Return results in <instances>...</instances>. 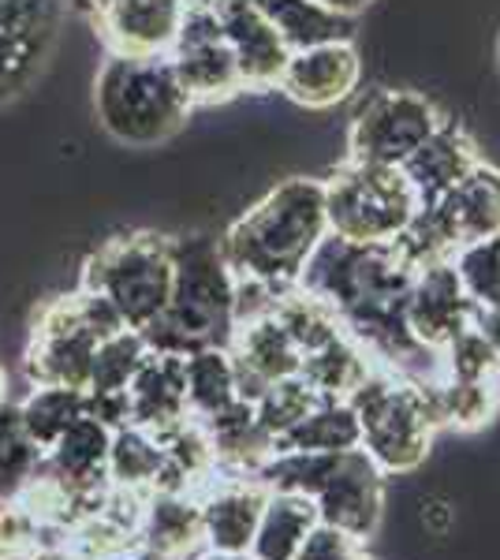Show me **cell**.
<instances>
[{
	"label": "cell",
	"instance_id": "cell-1",
	"mask_svg": "<svg viewBox=\"0 0 500 560\" xmlns=\"http://www.w3.org/2000/svg\"><path fill=\"white\" fill-rule=\"evenodd\" d=\"M325 236V184L317 176H288L229 224L221 250L235 280L280 295L299 284L303 266Z\"/></svg>",
	"mask_w": 500,
	"mask_h": 560
},
{
	"label": "cell",
	"instance_id": "cell-2",
	"mask_svg": "<svg viewBox=\"0 0 500 560\" xmlns=\"http://www.w3.org/2000/svg\"><path fill=\"white\" fill-rule=\"evenodd\" d=\"M232 332L235 277L221 240L209 232L172 236V292L165 311L142 329L147 348L187 359L206 348H229Z\"/></svg>",
	"mask_w": 500,
	"mask_h": 560
},
{
	"label": "cell",
	"instance_id": "cell-3",
	"mask_svg": "<svg viewBox=\"0 0 500 560\" xmlns=\"http://www.w3.org/2000/svg\"><path fill=\"white\" fill-rule=\"evenodd\" d=\"M97 124L124 147H161L187 128L195 102L168 57H108L94 83Z\"/></svg>",
	"mask_w": 500,
	"mask_h": 560
},
{
	"label": "cell",
	"instance_id": "cell-4",
	"mask_svg": "<svg viewBox=\"0 0 500 560\" xmlns=\"http://www.w3.org/2000/svg\"><path fill=\"white\" fill-rule=\"evenodd\" d=\"M127 329L105 295L75 288L53 295L34 311L31 340L23 351V374L31 388H83L90 382L94 351L105 337Z\"/></svg>",
	"mask_w": 500,
	"mask_h": 560
},
{
	"label": "cell",
	"instance_id": "cell-5",
	"mask_svg": "<svg viewBox=\"0 0 500 560\" xmlns=\"http://www.w3.org/2000/svg\"><path fill=\"white\" fill-rule=\"evenodd\" d=\"M348 404L359 419V448H367V456L381 471L411 475L426 464L438 422H433L422 385L404 382L385 366H374L348 396Z\"/></svg>",
	"mask_w": 500,
	"mask_h": 560
},
{
	"label": "cell",
	"instance_id": "cell-6",
	"mask_svg": "<svg viewBox=\"0 0 500 560\" xmlns=\"http://www.w3.org/2000/svg\"><path fill=\"white\" fill-rule=\"evenodd\" d=\"M79 288L105 295L127 329L142 332L168 303L172 236H161V232H127V236L105 240L83 261Z\"/></svg>",
	"mask_w": 500,
	"mask_h": 560
},
{
	"label": "cell",
	"instance_id": "cell-7",
	"mask_svg": "<svg viewBox=\"0 0 500 560\" xmlns=\"http://www.w3.org/2000/svg\"><path fill=\"white\" fill-rule=\"evenodd\" d=\"M497 229H500V165L481 158L452 191L418 206L411 224L399 232L396 250L418 269V266H430V261L452 258L460 247L493 236Z\"/></svg>",
	"mask_w": 500,
	"mask_h": 560
},
{
	"label": "cell",
	"instance_id": "cell-8",
	"mask_svg": "<svg viewBox=\"0 0 500 560\" xmlns=\"http://www.w3.org/2000/svg\"><path fill=\"white\" fill-rule=\"evenodd\" d=\"M322 184L329 232L351 243H396L422 206L407 176L388 165L344 158Z\"/></svg>",
	"mask_w": 500,
	"mask_h": 560
},
{
	"label": "cell",
	"instance_id": "cell-9",
	"mask_svg": "<svg viewBox=\"0 0 500 560\" xmlns=\"http://www.w3.org/2000/svg\"><path fill=\"white\" fill-rule=\"evenodd\" d=\"M444 113L411 86H377L354 105L348 124V161L399 168L441 128Z\"/></svg>",
	"mask_w": 500,
	"mask_h": 560
},
{
	"label": "cell",
	"instance_id": "cell-10",
	"mask_svg": "<svg viewBox=\"0 0 500 560\" xmlns=\"http://www.w3.org/2000/svg\"><path fill=\"white\" fill-rule=\"evenodd\" d=\"M68 12L71 0H0V108L42 79Z\"/></svg>",
	"mask_w": 500,
	"mask_h": 560
},
{
	"label": "cell",
	"instance_id": "cell-11",
	"mask_svg": "<svg viewBox=\"0 0 500 560\" xmlns=\"http://www.w3.org/2000/svg\"><path fill=\"white\" fill-rule=\"evenodd\" d=\"M168 65L176 71L179 86L198 105H224L232 97L247 94L243 75L235 68L221 23H217L213 4H187L184 26L168 49Z\"/></svg>",
	"mask_w": 500,
	"mask_h": 560
},
{
	"label": "cell",
	"instance_id": "cell-12",
	"mask_svg": "<svg viewBox=\"0 0 500 560\" xmlns=\"http://www.w3.org/2000/svg\"><path fill=\"white\" fill-rule=\"evenodd\" d=\"M385 471L367 456V448H348L336 456L333 475L314 493L317 520L367 546L385 516Z\"/></svg>",
	"mask_w": 500,
	"mask_h": 560
},
{
	"label": "cell",
	"instance_id": "cell-13",
	"mask_svg": "<svg viewBox=\"0 0 500 560\" xmlns=\"http://www.w3.org/2000/svg\"><path fill=\"white\" fill-rule=\"evenodd\" d=\"M83 15L108 57H168L187 0H94Z\"/></svg>",
	"mask_w": 500,
	"mask_h": 560
},
{
	"label": "cell",
	"instance_id": "cell-14",
	"mask_svg": "<svg viewBox=\"0 0 500 560\" xmlns=\"http://www.w3.org/2000/svg\"><path fill=\"white\" fill-rule=\"evenodd\" d=\"M362 68L367 65H362V52L354 38L322 42L311 45V49L288 52V65L280 71L277 90L299 108L325 113V108H336L359 94Z\"/></svg>",
	"mask_w": 500,
	"mask_h": 560
},
{
	"label": "cell",
	"instance_id": "cell-15",
	"mask_svg": "<svg viewBox=\"0 0 500 560\" xmlns=\"http://www.w3.org/2000/svg\"><path fill=\"white\" fill-rule=\"evenodd\" d=\"M475 314H478V306L470 303V295H467V288H463L456 266H452V258L430 261V266L415 269L404 318H407V329H411V337L418 345L441 351L456 332H463L470 322H475Z\"/></svg>",
	"mask_w": 500,
	"mask_h": 560
},
{
	"label": "cell",
	"instance_id": "cell-16",
	"mask_svg": "<svg viewBox=\"0 0 500 560\" xmlns=\"http://www.w3.org/2000/svg\"><path fill=\"white\" fill-rule=\"evenodd\" d=\"M198 497L202 527L209 553L221 557H247L254 530H258L261 509L269 501V490L254 475H221L217 471Z\"/></svg>",
	"mask_w": 500,
	"mask_h": 560
},
{
	"label": "cell",
	"instance_id": "cell-17",
	"mask_svg": "<svg viewBox=\"0 0 500 560\" xmlns=\"http://www.w3.org/2000/svg\"><path fill=\"white\" fill-rule=\"evenodd\" d=\"M213 12L224 38H229V49L247 94L277 90L280 71L288 65V49L277 38V31L269 26L266 15L258 12V4L254 0H213Z\"/></svg>",
	"mask_w": 500,
	"mask_h": 560
},
{
	"label": "cell",
	"instance_id": "cell-18",
	"mask_svg": "<svg viewBox=\"0 0 500 560\" xmlns=\"http://www.w3.org/2000/svg\"><path fill=\"white\" fill-rule=\"evenodd\" d=\"M209 553L195 493H150L127 560H202Z\"/></svg>",
	"mask_w": 500,
	"mask_h": 560
},
{
	"label": "cell",
	"instance_id": "cell-19",
	"mask_svg": "<svg viewBox=\"0 0 500 560\" xmlns=\"http://www.w3.org/2000/svg\"><path fill=\"white\" fill-rule=\"evenodd\" d=\"M229 355L235 377H240L243 400H254L266 385L280 382V377H292L303 366V351L292 345V337L280 329V322L272 314L235 325Z\"/></svg>",
	"mask_w": 500,
	"mask_h": 560
},
{
	"label": "cell",
	"instance_id": "cell-20",
	"mask_svg": "<svg viewBox=\"0 0 500 560\" xmlns=\"http://www.w3.org/2000/svg\"><path fill=\"white\" fill-rule=\"evenodd\" d=\"M478 161H481L478 139L467 131V124L444 113L441 128L433 131L430 139L404 161V165H399V173L407 176V184L415 187L418 202L426 206V202H433V198H441L444 191H452Z\"/></svg>",
	"mask_w": 500,
	"mask_h": 560
},
{
	"label": "cell",
	"instance_id": "cell-21",
	"mask_svg": "<svg viewBox=\"0 0 500 560\" xmlns=\"http://www.w3.org/2000/svg\"><path fill=\"white\" fill-rule=\"evenodd\" d=\"M179 419H187L184 355L150 348L127 385V427L161 433Z\"/></svg>",
	"mask_w": 500,
	"mask_h": 560
},
{
	"label": "cell",
	"instance_id": "cell-22",
	"mask_svg": "<svg viewBox=\"0 0 500 560\" xmlns=\"http://www.w3.org/2000/svg\"><path fill=\"white\" fill-rule=\"evenodd\" d=\"M108 445L113 430L94 415H79L68 430L42 453V464L75 490H105L108 486Z\"/></svg>",
	"mask_w": 500,
	"mask_h": 560
},
{
	"label": "cell",
	"instance_id": "cell-23",
	"mask_svg": "<svg viewBox=\"0 0 500 560\" xmlns=\"http://www.w3.org/2000/svg\"><path fill=\"white\" fill-rule=\"evenodd\" d=\"M288 52L311 49L322 42H351L359 15L340 12L325 0H254Z\"/></svg>",
	"mask_w": 500,
	"mask_h": 560
},
{
	"label": "cell",
	"instance_id": "cell-24",
	"mask_svg": "<svg viewBox=\"0 0 500 560\" xmlns=\"http://www.w3.org/2000/svg\"><path fill=\"white\" fill-rule=\"evenodd\" d=\"M317 504L303 493H272L261 509L258 530L247 549L251 560H295L306 535L317 527Z\"/></svg>",
	"mask_w": 500,
	"mask_h": 560
},
{
	"label": "cell",
	"instance_id": "cell-25",
	"mask_svg": "<svg viewBox=\"0 0 500 560\" xmlns=\"http://www.w3.org/2000/svg\"><path fill=\"white\" fill-rule=\"evenodd\" d=\"M362 433L348 400L322 396L284 438L272 441V453H348L359 448Z\"/></svg>",
	"mask_w": 500,
	"mask_h": 560
},
{
	"label": "cell",
	"instance_id": "cell-26",
	"mask_svg": "<svg viewBox=\"0 0 500 560\" xmlns=\"http://www.w3.org/2000/svg\"><path fill=\"white\" fill-rule=\"evenodd\" d=\"M426 388L433 422L452 430H481L486 422L497 419L500 411V377H481V382H467V377H441Z\"/></svg>",
	"mask_w": 500,
	"mask_h": 560
},
{
	"label": "cell",
	"instance_id": "cell-27",
	"mask_svg": "<svg viewBox=\"0 0 500 560\" xmlns=\"http://www.w3.org/2000/svg\"><path fill=\"white\" fill-rule=\"evenodd\" d=\"M374 366L377 363L370 359V351L362 348L351 332H340V337L329 340V345H322L317 351H311V355H303L299 377H303L317 396L348 400Z\"/></svg>",
	"mask_w": 500,
	"mask_h": 560
},
{
	"label": "cell",
	"instance_id": "cell-28",
	"mask_svg": "<svg viewBox=\"0 0 500 560\" xmlns=\"http://www.w3.org/2000/svg\"><path fill=\"white\" fill-rule=\"evenodd\" d=\"M184 385H187V415L198 422L229 411L240 396V377H235L229 348H206L184 359Z\"/></svg>",
	"mask_w": 500,
	"mask_h": 560
},
{
	"label": "cell",
	"instance_id": "cell-29",
	"mask_svg": "<svg viewBox=\"0 0 500 560\" xmlns=\"http://www.w3.org/2000/svg\"><path fill=\"white\" fill-rule=\"evenodd\" d=\"M161 471H165V448L158 445L150 430L120 427L113 430V445H108V486L131 493H158Z\"/></svg>",
	"mask_w": 500,
	"mask_h": 560
},
{
	"label": "cell",
	"instance_id": "cell-30",
	"mask_svg": "<svg viewBox=\"0 0 500 560\" xmlns=\"http://www.w3.org/2000/svg\"><path fill=\"white\" fill-rule=\"evenodd\" d=\"M269 314L280 322V329L292 337V345L303 351V355H311V351L329 345V340H336L340 332H348L340 325V318H336V311L329 303L317 300V295H311L306 288H299V284L288 288V292L272 303Z\"/></svg>",
	"mask_w": 500,
	"mask_h": 560
},
{
	"label": "cell",
	"instance_id": "cell-31",
	"mask_svg": "<svg viewBox=\"0 0 500 560\" xmlns=\"http://www.w3.org/2000/svg\"><path fill=\"white\" fill-rule=\"evenodd\" d=\"M79 415H86L83 388H31V396L20 400V422L38 453H45Z\"/></svg>",
	"mask_w": 500,
	"mask_h": 560
},
{
	"label": "cell",
	"instance_id": "cell-32",
	"mask_svg": "<svg viewBox=\"0 0 500 560\" xmlns=\"http://www.w3.org/2000/svg\"><path fill=\"white\" fill-rule=\"evenodd\" d=\"M147 351V340L135 329H120L113 337H105L94 351L86 396H127V385H131L135 370H139Z\"/></svg>",
	"mask_w": 500,
	"mask_h": 560
},
{
	"label": "cell",
	"instance_id": "cell-33",
	"mask_svg": "<svg viewBox=\"0 0 500 560\" xmlns=\"http://www.w3.org/2000/svg\"><path fill=\"white\" fill-rule=\"evenodd\" d=\"M317 400H322V396H317L299 374H292V377H280V382L266 385L251 404H254V419H258V427L277 441V438H284V433L292 430Z\"/></svg>",
	"mask_w": 500,
	"mask_h": 560
},
{
	"label": "cell",
	"instance_id": "cell-34",
	"mask_svg": "<svg viewBox=\"0 0 500 560\" xmlns=\"http://www.w3.org/2000/svg\"><path fill=\"white\" fill-rule=\"evenodd\" d=\"M452 266H456L463 288H467L470 303H475L478 311L500 306V229L493 236L460 247L456 255H452Z\"/></svg>",
	"mask_w": 500,
	"mask_h": 560
},
{
	"label": "cell",
	"instance_id": "cell-35",
	"mask_svg": "<svg viewBox=\"0 0 500 560\" xmlns=\"http://www.w3.org/2000/svg\"><path fill=\"white\" fill-rule=\"evenodd\" d=\"M38 445L26 438L20 422V404H0V501L12 497L38 467Z\"/></svg>",
	"mask_w": 500,
	"mask_h": 560
},
{
	"label": "cell",
	"instance_id": "cell-36",
	"mask_svg": "<svg viewBox=\"0 0 500 560\" xmlns=\"http://www.w3.org/2000/svg\"><path fill=\"white\" fill-rule=\"evenodd\" d=\"M441 370H444V377H467V382L500 377L493 348H489V340L481 337V329L475 322L441 348Z\"/></svg>",
	"mask_w": 500,
	"mask_h": 560
},
{
	"label": "cell",
	"instance_id": "cell-37",
	"mask_svg": "<svg viewBox=\"0 0 500 560\" xmlns=\"http://www.w3.org/2000/svg\"><path fill=\"white\" fill-rule=\"evenodd\" d=\"M57 541L49 530L42 527V520L20 501V497H4L0 501V560L26 557L31 549Z\"/></svg>",
	"mask_w": 500,
	"mask_h": 560
},
{
	"label": "cell",
	"instance_id": "cell-38",
	"mask_svg": "<svg viewBox=\"0 0 500 560\" xmlns=\"http://www.w3.org/2000/svg\"><path fill=\"white\" fill-rule=\"evenodd\" d=\"M295 560H367V549H362V541L344 535V530L317 523L311 535H306L303 549L295 553Z\"/></svg>",
	"mask_w": 500,
	"mask_h": 560
},
{
	"label": "cell",
	"instance_id": "cell-39",
	"mask_svg": "<svg viewBox=\"0 0 500 560\" xmlns=\"http://www.w3.org/2000/svg\"><path fill=\"white\" fill-rule=\"evenodd\" d=\"M475 325L481 329V337L489 340V348H493L497 370H500V306H493V311H478L475 314Z\"/></svg>",
	"mask_w": 500,
	"mask_h": 560
},
{
	"label": "cell",
	"instance_id": "cell-40",
	"mask_svg": "<svg viewBox=\"0 0 500 560\" xmlns=\"http://www.w3.org/2000/svg\"><path fill=\"white\" fill-rule=\"evenodd\" d=\"M15 560H75L68 553V546H63V538H57V541H45V546H38V549H31L26 557H15Z\"/></svg>",
	"mask_w": 500,
	"mask_h": 560
},
{
	"label": "cell",
	"instance_id": "cell-41",
	"mask_svg": "<svg viewBox=\"0 0 500 560\" xmlns=\"http://www.w3.org/2000/svg\"><path fill=\"white\" fill-rule=\"evenodd\" d=\"M325 4H333V8H340V12H351V15H359V12H367L374 0H325Z\"/></svg>",
	"mask_w": 500,
	"mask_h": 560
},
{
	"label": "cell",
	"instance_id": "cell-42",
	"mask_svg": "<svg viewBox=\"0 0 500 560\" xmlns=\"http://www.w3.org/2000/svg\"><path fill=\"white\" fill-rule=\"evenodd\" d=\"M8 385H12V377H8V366L0 363V404H8Z\"/></svg>",
	"mask_w": 500,
	"mask_h": 560
},
{
	"label": "cell",
	"instance_id": "cell-43",
	"mask_svg": "<svg viewBox=\"0 0 500 560\" xmlns=\"http://www.w3.org/2000/svg\"><path fill=\"white\" fill-rule=\"evenodd\" d=\"M90 4H94V0H71V12H79V15H83Z\"/></svg>",
	"mask_w": 500,
	"mask_h": 560
},
{
	"label": "cell",
	"instance_id": "cell-44",
	"mask_svg": "<svg viewBox=\"0 0 500 560\" xmlns=\"http://www.w3.org/2000/svg\"><path fill=\"white\" fill-rule=\"evenodd\" d=\"M202 560H251V557H221V553H206Z\"/></svg>",
	"mask_w": 500,
	"mask_h": 560
},
{
	"label": "cell",
	"instance_id": "cell-45",
	"mask_svg": "<svg viewBox=\"0 0 500 560\" xmlns=\"http://www.w3.org/2000/svg\"><path fill=\"white\" fill-rule=\"evenodd\" d=\"M497 65H500V42H497Z\"/></svg>",
	"mask_w": 500,
	"mask_h": 560
}]
</instances>
